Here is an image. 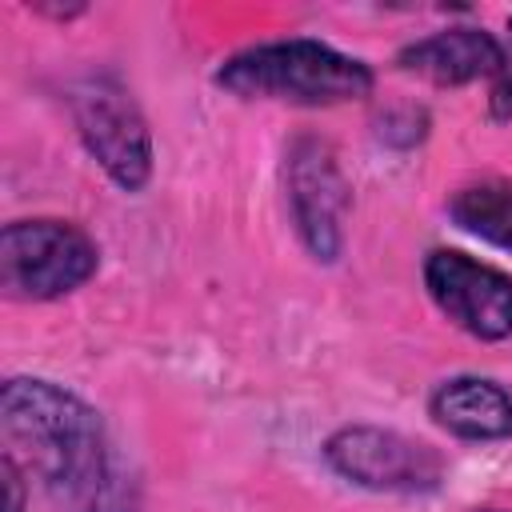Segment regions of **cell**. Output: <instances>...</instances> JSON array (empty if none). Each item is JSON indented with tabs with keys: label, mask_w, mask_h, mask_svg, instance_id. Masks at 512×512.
I'll return each mask as SVG.
<instances>
[{
	"label": "cell",
	"mask_w": 512,
	"mask_h": 512,
	"mask_svg": "<svg viewBox=\"0 0 512 512\" xmlns=\"http://www.w3.org/2000/svg\"><path fill=\"white\" fill-rule=\"evenodd\" d=\"M4 452L40 484L56 512H140V476L100 408L48 376L0 388Z\"/></svg>",
	"instance_id": "6da1fadb"
},
{
	"label": "cell",
	"mask_w": 512,
	"mask_h": 512,
	"mask_svg": "<svg viewBox=\"0 0 512 512\" xmlns=\"http://www.w3.org/2000/svg\"><path fill=\"white\" fill-rule=\"evenodd\" d=\"M212 80L236 100H272L292 108H336L364 100L376 88L372 64L312 36L248 44L220 60Z\"/></svg>",
	"instance_id": "7a4b0ae2"
},
{
	"label": "cell",
	"mask_w": 512,
	"mask_h": 512,
	"mask_svg": "<svg viewBox=\"0 0 512 512\" xmlns=\"http://www.w3.org/2000/svg\"><path fill=\"white\" fill-rule=\"evenodd\" d=\"M100 272V244L60 216L8 220L0 232V288L20 304L64 300Z\"/></svg>",
	"instance_id": "3957f363"
},
{
	"label": "cell",
	"mask_w": 512,
	"mask_h": 512,
	"mask_svg": "<svg viewBox=\"0 0 512 512\" xmlns=\"http://www.w3.org/2000/svg\"><path fill=\"white\" fill-rule=\"evenodd\" d=\"M80 144L120 192H144L156 168L152 128L116 72H88L68 92Z\"/></svg>",
	"instance_id": "277c9868"
},
{
	"label": "cell",
	"mask_w": 512,
	"mask_h": 512,
	"mask_svg": "<svg viewBox=\"0 0 512 512\" xmlns=\"http://www.w3.org/2000/svg\"><path fill=\"white\" fill-rule=\"evenodd\" d=\"M324 464L364 492L388 496H428L448 480V460L408 432L384 424H344L320 444Z\"/></svg>",
	"instance_id": "5b68a950"
},
{
	"label": "cell",
	"mask_w": 512,
	"mask_h": 512,
	"mask_svg": "<svg viewBox=\"0 0 512 512\" xmlns=\"http://www.w3.org/2000/svg\"><path fill=\"white\" fill-rule=\"evenodd\" d=\"M284 204L296 240L316 264H336L348 244L352 184L340 168V156L320 136H296L284 148Z\"/></svg>",
	"instance_id": "8992f818"
},
{
	"label": "cell",
	"mask_w": 512,
	"mask_h": 512,
	"mask_svg": "<svg viewBox=\"0 0 512 512\" xmlns=\"http://www.w3.org/2000/svg\"><path fill=\"white\" fill-rule=\"evenodd\" d=\"M424 288L440 316L472 340L496 344L512 336V276L460 248H432L424 256Z\"/></svg>",
	"instance_id": "52a82bcc"
},
{
	"label": "cell",
	"mask_w": 512,
	"mask_h": 512,
	"mask_svg": "<svg viewBox=\"0 0 512 512\" xmlns=\"http://www.w3.org/2000/svg\"><path fill=\"white\" fill-rule=\"evenodd\" d=\"M396 64L400 72H412L428 84L460 88V84L508 72V52L492 32L472 28V24H452V28H440V32H428L404 44L396 52Z\"/></svg>",
	"instance_id": "ba28073f"
},
{
	"label": "cell",
	"mask_w": 512,
	"mask_h": 512,
	"mask_svg": "<svg viewBox=\"0 0 512 512\" xmlns=\"http://www.w3.org/2000/svg\"><path fill=\"white\" fill-rule=\"evenodd\" d=\"M428 416L448 436L468 444H500L512 440V392L476 372H460L440 380L428 392Z\"/></svg>",
	"instance_id": "9c48e42d"
},
{
	"label": "cell",
	"mask_w": 512,
	"mask_h": 512,
	"mask_svg": "<svg viewBox=\"0 0 512 512\" xmlns=\"http://www.w3.org/2000/svg\"><path fill=\"white\" fill-rule=\"evenodd\" d=\"M448 220L460 232L512 252V180H480L456 188L448 200Z\"/></svg>",
	"instance_id": "30bf717a"
},
{
	"label": "cell",
	"mask_w": 512,
	"mask_h": 512,
	"mask_svg": "<svg viewBox=\"0 0 512 512\" xmlns=\"http://www.w3.org/2000/svg\"><path fill=\"white\" fill-rule=\"evenodd\" d=\"M376 136H380L384 144H392V148H412V144H420V140L428 136V112H424V108H412V104L388 108V112L380 116Z\"/></svg>",
	"instance_id": "8fae6325"
},
{
	"label": "cell",
	"mask_w": 512,
	"mask_h": 512,
	"mask_svg": "<svg viewBox=\"0 0 512 512\" xmlns=\"http://www.w3.org/2000/svg\"><path fill=\"white\" fill-rule=\"evenodd\" d=\"M0 476H4V492H8L4 512H24V480H28V472L20 468V460L4 452V460H0Z\"/></svg>",
	"instance_id": "7c38bea8"
},
{
	"label": "cell",
	"mask_w": 512,
	"mask_h": 512,
	"mask_svg": "<svg viewBox=\"0 0 512 512\" xmlns=\"http://www.w3.org/2000/svg\"><path fill=\"white\" fill-rule=\"evenodd\" d=\"M488 112L492 120H512V72H500L492 92H488Z\"/></svg>",
	"instance_id": "4fadbf2b"
},
{
	"label": "cell",
	"mask_w": 512,
	"mask_h": 512,
	"mask_svg": "<svg viewBox=\"0 0 512 512\" xmlns=\"http://www.w3.org/2000/svg\"><path fill=\"white\" fill-rule=\"evenodd\" d=\"M476 512H508V508H476Z\"/></svg>",
	"instance_id": "5bb4252c"
},
{
	"label": "cell",
	"mask_w": 512,
	"mask_h": 512,
	"mask_svg": "<svg viewBox=\"0 0 512 512\" xmlns=\"http://www.w3.org/2000/svg\"><path fill=\"white\" fill-rule=\"evenodd\" d=\"M508 32H512V16H508Z\"/></svg>",
	"instance_id": "9a60e30c"
}]
</instances>
